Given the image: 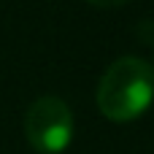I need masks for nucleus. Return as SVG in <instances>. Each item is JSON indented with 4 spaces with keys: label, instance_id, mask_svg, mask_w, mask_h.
<instances>
[{
    "label": "nucleus",
    "instance_id": "nucleus-3",
    "mask_svg": "<svg viewBox=\"0 0 154 154\" xmlns=\"http://www.w3.org/2000/svg\"><path fill=\"white\" fill-rule=\"evenodd\" d=\"M87 3H92L97 8H119V5H127L130 0H87Z\"/></svg>",
    "mask_w": 154,
    "mask_h": 154
},
{
    "label": "nucleus",
    "instance_id": "nucleus-2",
    "mask_svg": "<svg viewBox=\"0 0 154 154\" xmlns=\"http://www.w3.org/2000/svg\"><path fill=\"white\" fill-rule=\"evenodd\" d=\"M24 135L41 154H60L73 141V111L57 95L32 100L24 114Z\"/></svg>",
    "mask_w": 154,
    "mask_h": 154
},
{
    "label": "nucleus",
    "instance_id": "nucleus-1",
    "mask_svg": "<svg viewBox=\"0 0 154 154\" xmlns=\"http://www.w3.org/2000/svg\"><path fill=\"white\" fill-rule=\"evenodd\" d=\"M154 100V68L141 57H119L97 84V108L111 122H133Z\"/></svg>",
    "mask_w": 154,
    "mask_h": 154
}]
</instances>
